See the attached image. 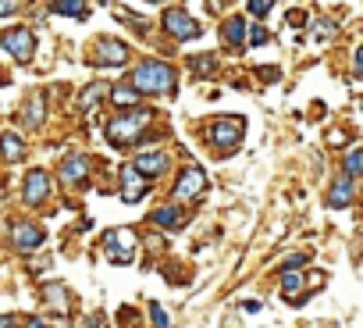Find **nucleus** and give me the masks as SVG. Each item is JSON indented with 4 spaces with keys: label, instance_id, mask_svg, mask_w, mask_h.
<instances>
[{
    "label": "nucleus",
    "instance_id": "obj_1",
    "mask_svg": "<svg viewBox=\"0 0 363 328\" xmlns=\"http://www.w3.org/2000/svg\"><path fill=\"white\" fill-rule=\"evenodd\" d=\"M128 89L132 93H171L174 89V72L164 61H143L128 75Z\"/></svg>",
    "mask_w": 363,
    "mask_h": 328
},
{
    "label": "nucleus",
    "instance_id": "obj_2",
    "mask_svg": "<svg viewBox=\"0 0 363 328\" xmlns=\"http://www.w3.org/2000/svg\"><path fill=\"white\" fill-rule=\"evenodd\" d=\"M150 111L143 107V111H135V114H121V118H114L111 125H107V136H111V143H118V146H125V143H132L135 136H143V129L150 125Z\"/></svg>",
    "mask_w": 363,
    "mask_h": 328
},
{
    "label": "nucleus",
    "instance_id": "obj_3",
    "mask_svg": "<svg viewBox=\"0 0 363 328\" xmlns=\"http://www.w3.org/2000/svg\"><path fill=\"white\" fill-rule=\"evenodd\" d=\"M104 250L114 264H128L135 261V232L132 229H111L104 236Z\"/></svg>",
    "mask_w": 363,
    "mask_h": 328
},
{
    "label": "nucleus",
    "instance_id": "obj_4",
    "mask_svg": "<svg viewBox=\"0 0 363 328\" xmlns=\"http://www.w3.org/2000/svg\"><path fill=\"white\" fill-rule=\"evenodd\" d=\"M0 47H4L11 58H18V61H33L36 40H33L29 29H8V33H0Z\"/></svg>",
    "mask_w": 363,
    "mask_h": 328
},
{
    "label": "nucleus",
    "instance_id": "obj_5",
    "mask_svg": "<svg viewBox=\"0 0 363 328\" xmlns=\"http://www.w3.org/2000/svg\"><path fill=\"white\" fill-rule=\"evenodd\" d=\"M242 118H221V121H214L211 125V139H214V146H221V150H232L239 139H242Z\"/></svg>",
    "mask_w": 363,
    "mask_h": 328
},
{
    "label": "nucleus",
    "instance_id": "obj_6",
    "mask_svg": "<svg viewBox=\"0 0 363 328\" xmlns=\"http://www.w3.org/2000/svg\"><path fill=\"white\" fill-rule=\"evenodd\" d=\"M203 190H207V175H203V168H186V172H182V179H178V186H174L178 200H196Z\"/></svg>",
    "mask_w": 363,
    "mask_h": 328
},
{
    "label": "nucleus",
    "instance_id": "obj_7",
    "mask_svg": "<svg viewBox=\"0 0 363 328\" xmlns=\"http://www.w3.org/2000/svg\"><path fill=\"white\" fill-rule=\"evenodd\" d=\"M164 29H167L171 36H178V40H193V36H200V26H196L186 11H167V15H164Z\"/></svg>",
    "mask_w": 363,
    "mask_h": 328
},
{
    "label": "nucleus",
    "instance_id": "obj_8",
    "mask_svg": "<svg viewBox=\"0 0 363 328\" xmlns=\"http://www.w3.org/2000/svg\"><path fill=\"white\" fill-rule=\"evenodd\" d=\"M143 197H146L143 175L132 168V164H125V168H121V200H125V204H139Z\"/></svg>",
    "mask_w": 363,
    "mask_h": 328
},
{
    "label": "nucleus",
    "instance_id": "obj_9",
    "mask_svg": "<svg viewBox=\"0 0 363 328\" xmlns=\"http://www.w3.org/2000/svg\"><path fill=\"white\" fill-rule=\"evenodd\" d=\"M11 239H15L18 250H36V246H43V229L40 225H29V222H18L11 229Z\"/></svg>",
    "mask_w": 363,
    "mask_h": 328
},
{
    "label": "nucleus",
    "instance_id": "obj_10",
    "mask_svg": "<svg viewBox=\"0 0 363 328\" xmlns=\"http://www.w3.org/2000/svg\"><path fill=\"white\" fill-rule=\"evenodd\" d=\"M47 193H50V175L40 172V168L29 172V175H26V204H40Z\"/></svg>",
    "mask_w": 363,
    "mask_h": 328
},
{
    "label": "nucleus",
    "instance_id": "obj_11",
    "mask_svg": "<svg viewBox=\"0 0 363 328\" xmlns=\"http://www.w3.org/2000/svg\"><path fill=\"white\" fill-rule=\"evenodd\" d=\"M132 168H135L139 175H160V172L167 168V157H164L160 150H150V153H139V157H135Z\"/></svg>",
    "mask_w": 363,
    "mask_h": 328
},
{
    "label": "nucleus",
    "instance_id": "obj_12",
    "mask_svg": "<svg viewBox=\"0 0 363 328\" xmlns=\"http://www.w3.org/2000/svg\"><path fill=\"white\" fill-rule=\"evenodd\" d=\"M100 61L104 65H125L128 61V47L121 40H100Z\"/></svg>",
    "mask_w": 363,
    "mask_h": 328
},
{
    "label": "nucleus",
    "instance_id": "obj_13",
    "mask_svg": "<svg viewBox=\"0 0 363 328\" xmlns=\"http://www.w3.org/2000/svg\"><path fill=\"white\" fill-rule=\"evenodd\" d=\"M349 200H352V179H335V186H331V197H328V204L331 207H349Z\"/></svg>",
    "mask_w": 363,
    "mask_h": 328
},
{
    "label": "nucleus",
    "instance_id": "obj_14",
    "mask_svg": "<svg viewBox=\"0 0 363 328\" xmlns=\"http://www.w3.org/2000/svg\"><path fill=\"white\" fill-rule=\"evenodd\" d=\"M153 225H160V229H182V225H186V214H182L178 207H160V211H153Z\"/></svg>",
    "mask_w": 363,
    "mask_h": 328
},
{
    "label": "nucleus",
    "instance_id": "obj_15",
    "mask_svg": "<svg viewBox=\"0 0 363 328\" xmlns=\"http://www.w3.org/2000/svg\"><path fill=\"white\" fill-rule=\"evenodd\" d=\"M107 93H111V86H107V82H93V86H86V89H82V97H79V111H93V107H96V100H100V97H107Z\"/></svg>",
    "mask_w": 363,
    "mask_h": 328
},
{
    "label": "nucleus",
    "instance_id": "obj_16",
    "mask_svg": "<svg viewBox=\"0 0 363 328\" xmlns=\"http://www.w3.org/2000/svg\"><path fill=\"white\" fill-rule=\"evenodd\" d=\"M61 175H65L68 186L82 182V179H86V157H68V160H65V168H61Z\"/></svg>",
    "mask_w": 363,
    "mask_h": 328
},
{
    "label": "nucleus",
    "instance_id": "obj_17",
    "mask_svg": "<svg viewBox=\"0 0 363 328\" xmlns=\"http://www.w3.org/2000/svg\"><path fill=\"white\" fill-rule=\"evenodd\" d=\"M225 40H228V47H242V40H246V18H228L225 22Z\"/></svg>",
    "mask_w": 363,
    "mask_h": 328
},
{
    "label": "nucleus",
    "instance_id": "obj_18",
    "mask_svg": "<svg viewBox=\"0 0 363 328\" xmlns=\"http://www.w3.org/2000/svg\"><path fill=\"white\" fill-rule=\"evenodd\" d=\"M299 289H303V275H299V271H285V275H281V296H285V300H296Z\"/></svg>",
    "mask_w": 363,
    "mask_h": 328
},
{
    "label": "nucleus",
    "instance_id": "obj_19",
    "mask_svg": "<svg viewBox=\"0 0 363 328\" xmlns=\"http://www.w3.org/2000/svg\"><path fill=\"white\" fill-rule=\"evenodd\" d=\"M0 150H4V160H18L22 157V139L15 132H4L0 136Z\"/></svg>",
    "mask_w": 363,
    "mask_h": 328
},
{
    "label": "nucleus",
    "instance_id": "obj_20",
    "mask_svg": "<svg viewBox=\"0 0 363 328\" xmlns=\"http://www.w3.org/2000/svg\"><path fill=\"white\" fill-rule=\"evenodd\" d=\"M50 11L54 15H75V18H82L89 8L86 4H75V0H57V4H50Z\"/></svg>",
    "mask_w": 363,
    "mask_h": 328
},
{
    "label": "nucleus",
    "instance_id": "obj_21",
    "mask_svg": "<svg viewBox=\"0 0 363 328\" xmlns=\"http://www.w3.org/2000/svg\"><path fill=\"white\" fill-rule=\"evenodd\" d=\"M363 172V150L359 146H352L349 150V157H345V179H356Z\"/></svg>",
    "mask_w": 363,
    "mask_h": 328
},
{
    "label": "nucleus",
    "instance_id": "obj_22",
    "mask_svg": "<svg viewBox=\"0 0 363 328\" xmlns=\"http://www.w3.org/2000/svg\"><path fill=\"white\" fill-rule=\"evenodd\" d=\"M214 65H218V54H203V58H193V61H189V68H193L196 75H207V72H214Z\"/></svg>",
    "mask_w": 363,
    "mask_h": 328
},
{
    "label": "nucleus",
    "instance_id": "obj_23",
    "mask_svg": "<svg viewBox=\"0 0 363 328\" xmlns=\"http://www.w3.org/2000/svg\"><path fill=\"white\" fill-rule=\"evenodd\" d=\"M111 97H114V104H118V107H132V104H135V93H132L128 86H114V89H111Z\"/></svg>",
    "mask_w": 363,
    "mask_h": 328
},
{
    "label": "nucleus",
    "instance_id": "obj_24",
    "mask_svg": "<svg viewBox=\"0 0 363 328\" xmlns=\"http://www.w3.org/2000/svg\"><path fill=\"white\" fill-rule=\"evenodd\" d=\"M40 118H43V97H36V100L29 104V118H26V125H29V129H36V125H40Z\"/></svg>",
    "mask_w": 363,
    "mask_h": 328
},
{
    "label": "nucleus",
    "instance_id": "obj_25",
    "mask_svg": "<svg viewBox=\"0 0 363 328\" xmlns=\"http://www.w3.org/2000/svg\"><path fill=\"white\" fill-rule=\"evenodd\" d=\"M150 314H153V324H157V328H167V324H171V317H167V310H164L160 303H150Z\"/></svg>",
    "mask_w": 363,
    "mask_h": 328
},
{
    "label": "nucleus",
    "instance_id": "obj_26",
    "mask_svg": "<svg viewBox=\"0 0 363 328\" xmlns=\"http://www.w3.org/2000/svg\"><path fill=\"white\" fill-rule=\"evenodd\" d=\"M271 8H274L271 0H257V4H250V15L253 18H264V15H271Z\"/></svg>",
    "mask_w": 363,
    "mask_h": 328
},
{
    "label": "nucleus",
    "instance_id": "obj_27",
    "mask_svg": "<svg viewBox=\"0 0 363 328\" xmlns=\"http://www.w3.org/2000/svg\"><path fill=\"white\" fill-rule=\"evenodd\" d=\"M331 33H335V22H317V40H320V43H324Z\"/></svg>",
    "mask_w": 363,
    "mask_h": 328
},
{
    "label": "nucleus",
    "instance_id": "obj_28",
    "mask_svg": "<svg viewBox=\"0 0 363 328\" xmlns=\"http://www.w3.org/2000/svg\"><path fill=\"white\" fill-rule=\"evenodd\" d=\"M250 43H253V47H260V43H267V29H260V26H257V29L250 33Z\"/></svg>",
    "mask_w": 363,
    "mask_h": 328
},
{
    "label": "nucleus",
    "instance_id": "obj_29",
    "mask_svg": "<svg viewBox=\"0 0 363 328\" xmlns=\"http://www.w3.org/2000/svg\"><path fill=\"white\" fill-rule=\"evenodd\" d=\"M22 4H11V0H4V4H0V15H15Z\"/></svg>",
    "mask_w": 363,
    "mask_h": 328
},
{
    "label": "nucleus",
    "instance_id": "obj_30",
    "mask_svg": "<svg viewBox=\"0 0 363 328\" xmlns=\"http://www.w3.org/2000/svg\"><path fill=\"white\" fill-rule=\"evenodd\" d=\"M289 22H292V26H306V18H303V11H292V15H289Z\"/></svg>",
    "mask_w": 363,
    "mask_h": 328
},
{
    "label": "nucleus",
    "instance_id": "obj_31",
    "mask_svg": "<svg viewBox=\"0 0 363 328\" xmlns=\"http://www.w3.org/2000/svg\"><path fill=\"white\" fill-rule=\"evenodd\" d=\"M29 328H47V324H43L40 317H33V321H29Z\"/></svg>",
    "mask_w": 363,
    "mask_h": 328
}]
</instances>
